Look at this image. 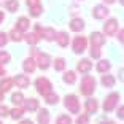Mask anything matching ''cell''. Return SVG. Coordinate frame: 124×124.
Returning a JSON list of instances; mask_svg holds the SVG:
<instances>
[{"instance_id":"13","label":"cell","mask_w":124,"mask_h":124,"mask_svg":"<svg viewBox=\"0 0 124 124\" xmlns=\"http://www.w3.org/2000/svg\"><path fill=\"white\" fill-rule=\"evenodd\" d=\"M84 108H86V113L91 116V115L97 113L99 111V100L94 97H88V100H86V103H84Z\"/></svg>"},{"instance_id":"21","label":"cell","mask_w":124,"mask_h":124,"mask_svg":"<svg viewBox=\"0 0 124 124\" xmlns=\"http://www.w3.org/2000/svg\"><path fill=\"white\" fill-rule=\"evenodd\" d=\"M95 70H97L99 73H108L110 70H111V62L107 61V59H100V61L97 62V65H95Z\"/></svg>"},{"instance_id":"35","label":"cell","mask_w":124,"mask_h":124,"mask_svg":"<svg viewBox=\"0 0 124 124\" xmlns=\"http://www.w3.org/2000/svg\"><path fill=\"white\" fill-rule=\"evenodd\" d=\"M10 41V38H8V33L5 32H0V48L7 46V43Z\"/></svg>"},{"instance_id":"9","label":"cell","mask_w":124,"mask_h":124,"mask_svg":"<svg viewBox=\"0 0 124 124\" xmlns=\"http://www.w3.org/2000/svg\"><path fill=\"white\" fill-rule=\"evenodd\" d=\"M108 15H110V10H108V7L103 5V3H99V5H95V7L92 8V18L97 19V21H103V19H107Z\"/></svg>"},{"instance_id":"29","label":"cell","mask_w":124,"mask_h":124,"mask_svg":"<svg viewBox=\"0 0 124 124\" xmlns=\"http://www.w3.org/2000/svg\"><path fill=\"white\" fill-rule=\"evenodd\" d=\"M53 62H54V70H56V72H64V70H65L67 62H65L64 57H56Z\"/></svg>"},{"instance_id":"45","label":"cell","mask_w":124,"mask_h":124,"mask_svg":"<svg viewBox=\"0 0 124 124\" xmlns=\"http://www.w3.org/2000/svg\"><path fill=\"white\" fill-rule=\"evenodd\" d=\"M118 2H119V5H121V7H124V0H118Z\"/></svg>"},{"instance_id":"27","label":"cell","mask_w":124,"mask_h":124,"mask_svg":"<svg viewBox=\"0 0 124 124\" xmlns=\"http://www.w3.org/2000/svg\"><path fill=\"white\" fill-rule=\"evenodd\" d=\"M24 40H26L29 45L35 46V45H38V41H40L41 38H40L38 35H37L35 32H29V33H24Z\"/></svg>"},{"instance_id":"18","label":"cell","mask_w":124,"mask_h":124,"mask_svg":"<svg viewBox=\"0 0 124 124\" xmlns=\"http://www.w3.org/2000/svg\"><path fill=\"white\" fill-rule=\"evenodd\" d=\"M115 83H116V78H115V75H110V73H103L100 78V84L107 89L115 88Z\"/></svg>"},{"instance_id":"34","label":"cell","mask_w":124,"mask_h":124,"mask_svg":"<svg viewBox=\"0 0 124 124\" xmlns=\"http://www.w3.org/2000/svg\"><path fill=\"white\" fill-rule=\"evenodd\" d=\"M89 54H91V59H100V57H102V49H100V48L91 46V49H89Z\"/></svg>"},{"instance_id":"26","label":"cell","mask_w":124,"mask_h":124,"mask_svg":"<svg viewBox=\"0 0 124 124\" xmlns=\"http://www.w3.org/2000/svg\"><path fill=\"white\" fill-rule=\"evenodd\" d=\"M24 113H26V110L22 107H15V108L10 110V118L11 119H22Z\"/></svg>"},{"instance_id":"19","label":"cell","mask_w":124,"mask_h":124,"mask_svg":"<svg viewBox=\"0 0 124 124\" xmlns=\"http://www.w3.org/2000/svg\"><path fill=\"white\" fill-rule=\"evenodd\" d=\"M22 70H24V73H33L37 70V62H35V59L30 56V57H27L26 61L22 62Z\"/></svg>"},{"instance_id":"33","label":"cell","mask_w":124,"mask_h":124,"mask_svg":"<svg viewBox=\"0 0 124 124\" xmlns=\"http://www.w3.org/2000/svg\"><path fill=\"white\" fill-rule=\"evenodd\" d=\"M89 121H91V116H89L88 113H81V115H78V118L75 119V124H89Z\"/></svg>"},{"instance_id":"12","label":"cell","mask_w":124,"mask_h":124,"mask_svg":"<svg viewBox=\"0 0 124 124\" xmlns=\"http://www.w3.org/2000/svg\"><path fill=\"white\" fill-rule=\"evenodd\" d=\"M13 83H15L18 88L26 89V88L30 86V78L27 77V75H24V73H19V75H16V77L13 78Z\"/></svg>"},{"instance_id":"44","label":"cell","mask_w":124,"mask_h":124,"mask_svg":"<svg viewBox=\"0 0 124 124\" xmlns=\"http://www.w3.org/2000/svg\"><path fill=\"white\" fill-rule=\"evenodd\" d=\"M2 100H5V94L0 91V102H2Z\"/></svg>"},{"instance_id":"31","label":"cell","mask_w":124,"mask_h":124,"mask_svg":"<svg viewBox=\"0 0 124 124\" xmlns=\"http://www.w3.org/2000/svg\"><path fill=\"white\" fill-rule=\"evenodd\" d=\"M56 124H73V119L69 115H59L56 118Z\"/></svg>"},{"instance_id":"20","label":"cell","mask_w":124,"mask_h":124,"mask_svg":"<svg viewBox=\"0 0 124 124\" xmlns=\"http://www.w3.org/2000/svg\"><path fill=\"white\" fill-rule=\"evenodd\" d=\"M38 108H40V103H38L37 99L30 97V99H26V100H24V110H26V111L32 113V111H37Z\"/></svg>"},{"instance_id":"8","label":"cell","mask_w":124,"mask_h":124,"mask_svg":"<svg viewBox=\"0 0 124 124\" xmlns=\"http://www.w3.org/2000/svg\"><path fill=\"white\" fill-rule=\"evenodd\" d=\"M118 27H119V22H118L116 18H110V19H107L105 24H103V35H108V37L116 35Z\"/></svg>"},{"instance_id":"10","label":"cell","mask_w":124,"mask_h":124,"mask_svg":"<svg viewBox=\"0 0 124 124\" xmlns=\"http://www.w3.org/2000/svg\"><path fill=\"white\" fill-rule=\"evenodd\" d=\"M89 41H91V46L94 48H102L105 45V35L102 32H92L89 35Z\"/></svg>"},{"instance_id":"6","label":"cell","mask_w":124,"mask_h":124,"mask_svg":"<svg viewBox=\"0 0 124 124\" xmlns=\"http://www.w3.org/2000/svg\"><path fill=\"white\" fill-rule=\"evenodd\" d=\"M72 49L75 54H83L86 49H88V38L83 35H78L73 38L72 41Z\"/></svg>"},{"instance_id":"28","label":"cell","mask_w":124,"mask_h":124,"mask_svg":"<svg viewBox=\"0 0 124 124\" xmlns=\"http://www.w3.org/2000/svg\"><path fill=\"white\" fill-rule=\"evenodd\" d=\"M3 7H5V10H7V11L15 13V11L19 10V2H18V0H7V2L3 3Z\"/></svg>"},{"instance_id":"38","label":"cell","mask_w":124,"mask_h":124,"mask_svg":"<svg viewBox=\"0 0 124 124\" xmlns=\"http://www.w3.org/2000/svg\"><path fill=\"white\" fill-rule=\"evenodd\" d=\"M116 35H118V41H119V43H123V45H124V29L118 30V32H116Z\"/></svg>"},{"instance_id":"22","label":"cell","mask_w":124,"mask_h":124,"mask_svg":"<svg viewBox=\"0 0 124 124\" xmlns=\"http://www.w3.org/2000/svg\"><path fill=\"white\" fill-rule=\"evenodd\" d=\"M13 84H15V83H13V78H10V77H3L2 80H0V91L5 94V92H8L11 88H13Z\"/></svg>"},{"instance_id":"15","label":"cell","mask_w":124,"mask_h":124,"mask_svg":"<svg viewBox=\"0 0 124 124\" xmlns=\"http://www.w3.org/2000/svg\"><path fill=\"white\" fill-rule=\"evenodd\" d=\"M56 43L61 48H67L70 43V35L65 32V30H61V32L56 33Z\"/></svg>"},{"instance_id":"36","label":"cell","mask_w":124,"mask_h":124,"mask_svg":"<svg viewBox=\"0 0 124 124\" xmlns=\"http://www.w3.org/2000/svg\"><path fill=\"white\" fill-rule=\"evenodd\" d=\"M5 116H10V110H8V107L0 105V118H5Z\"/></svg>"},{"instance_id":"25","label":"cell","mask_w":124,"mask_h":124,"mask_svg":"<svg viewBox=\"0 0 124 124\" xmlns=\"http://www.w3.org/2000/svg\"><path fill=\"white\" fill-rule=\"evenodd\" d=\"M24 100H26V97H24V94H22L21 91L13 92V94H11V102H13V105H15V107H21L22 103H24Z\"/></svg>"},{"instance_id":"16","label":"cell","mask_w":124,"mask_h":124,"mask_svg":"<svg viewBox=\"0 0 124 124\" xmlns=\"http://www.w3.org/2000/svg\"><path fill=\"white\" fill-rule=\"evenodd\" d=\"M29 27H30V19L27 18V16H21V18H18V21H16V26H15V29L16 30H19V32H27L29 30Z\"/></svg>"},{"instance_id":"3","label":"cell","mask_w":124,"mask_h":124,"mask_svg":"<svg viewBox=\"0 0 124 124\" xmlns=\"http://www.w3.org/2000/svg\"><path fill=\"white\" fill-rule=\"evenodd\" d=\"M119 99H121L119 92H110V94L105 97L103 103H102V108H103V111H105V113H111L113 110H116V107H118V102H119Z\"/></svg>"},{"instance_id":"11","label":"cell","mask_w":124,"mask_h":124,"mask_svg":"<svg viewBox=\"0 0 124 124\" xmlns=\"http://www.w3.org/2000/svg\"><path fill=\"white\" fill-rule=\"evenodd\" d=\"M92 70V61L91 59H80L78 61V64H77V72H80V73H83V75H88L89 72Z\"/></svg>"},{"instance_id":"14","label":"cell","mask_w":124,"mask_h":124,"mask_svg":"<svg viewBox=\"0 0 124 124\" xmlns=\"http://www.w3.org/2000/svg\"><path fill=\"white\" fill-rule=\"evenodd\" d=\"M69 27H70V30H72V32L80 33V32H83V30H84L86 22H84V19H81V18H73L72 21H70Z\"/></svg>"},{"instance_id":"32","label":"cell","mask_w":124,"mask_h":124,"mask_svg":"<svg viewBox=\"0 0 124 124\" xmlns=\"http://www.w3.org/2000/svg\"><path fill=\"white\" fill-rule=\"evenodd\" d=\"M11 61V54L5 49H0V65H5Z\"/></svg>"},{"instance_id":"2","label":"cell","mask_w":124,"mask_h":124,"mask_svg":"<svg viewBox=\"0 0 124 124\" xmlns=\"http://www.w3.org/2000/svg\"><path fill=\"white\" fill-rule=\"evenodd\" d=\"M32 57L35 59L37 67H38L40 70H48L49 67H51V64H53L51 56L46 54V53L38 51V48H33V49H32Z\"/></svg>"},{"instance_id":"42","label":"cell","mask_w":124,"mask_h":124,"mask_svg":"<svg viewBox=\"0 0 124 124\" xmlns=\"http://www.w3.org/2000/svg\"><path fill=\"white\" fill-rule=\"evenodd\" d=\"M116 0H103V5H113Z\"/></svg>"},{"instance_id":"46","label":"cell","mask_w":124,"mask_h":124,"mask_svg":"<svg viewBox=\"0 0 124 124\" xmlns=\"http://www.w3.org/2000/svg\"><path fill=\"white\" fill-rule=\"evenodd\" d=\"M103 124H115L113 121H107V123H103Z\"/></svg>"},{"instance_id":"7","label":"cell","mask_w":124,"mask_h":124,"mask_svg":"<svg viewBox=\"0 0 124 124\" xmlns=\"http://www.w3.org/2000/svg\"><path fill=\"white\" fill-rule=\"evenodd\" d=\"M27 8H29V15L32 18H38L43 13V5H41V0H26Z\"/></svg>"},{"instance_id":"17","label":"cell","mask_w":124,"mask_h":124,"mask_svg":"<svg viewBox=\"0 0 124 124\" xmlns=\"http://www.w3.org/2000/svg\"><path fill=\"white\" fill-rule=\"evenodd\" d=\"M37 111H38V113H37V123L38 124H49L51 115H49V111H48L46 108H38Z\"/></svg>"},{"instance_id":"5","label":"cell","mask_w":124,"mask_h":124,"mask_svg":"<svg viewBox=\"0 0 124 124\" xmlns=\"http://www.w3.org/2000/svg\"><path fill=\"white\" fill-rule=\"evenodd\" d=\"M35 88H37V92L45 97L46 94L53 92V83L48 80L46 77H38L35 80Z\"/></svg>"},{"instance_id":"1","label":"cell","mask_w":124,"mask_h":124,"mask_svg":"<svg viewBox=\"0 0 124 124\" xmlns=\"http://www.w3.org/2000/svg\"><path fill=\"white\" fill-rule=\"evenodd\" d=\"M95 88H97V80L92 75H84L83 80H81V84H80V94L86 95V97H91L95 92Z\"/></svg>"},{"instance_id":"24","label":"cell","mask_w":124,"mask_h":124,"mask_svg":"<svg viewBox=\"0 0 124 124\" xmlns=\"http://www.w3.org/2000/svg\"><path fill=\"white\" fill-rule=\"evenodd\" d=\"M8 38H10L11 41H15V43H21V41L24 40V33L16 30V29H11L10 32H8Z\"/></svg>"},{"instance_id":"40","label":"cell","mask_w":124,"mask_h":124,"mask_svg":"<svg viewBox=\"0 0 124 124\" xmlns=\"http://www.w3.org/2000/svg\"><path fill=\"white\" fill-rule=\"evenodd\" d=\"M19 124H33V121L32 119H21Z\"/></svg>"},{"instance_id":"47","label":"cell","mask_w":124,"mask_h":124,"mask_svg":"<svg viewBox=\"0 0 124 124\" xmlns=\"http://www.w3.org/2000/svg\"><path fill=\"white\" fill-rule=\"evenodd\" d=\"M0 124H3V123H2V121H0Z\"/></svg>"},{"instance_id":"23","label":"cell","mask_w":124,"mask_h":124,"mask_svg":"<svg viewBox=\"0 0 124 124\" xmlns=\"http://www.w3.org/2000/svg\"><path fill=\"white\" fill-rule=\"evenodd\" d=\"M62 81L65 84H75L77 83V72H73V70H67L65 73H64V77H62Z\"/></svg>"},{"instance_id":"4","label":"cell","mask_w":124,"mask_h":124,"mask_svg":"<svg viewBox=\"0 0 124 124\" xmlns=\"http://www.w3.org/2000/svg\"><path fill=\"white\" fill-rule=\"evenodd\" d=\"M64 105H65V108L69 110L70 113H73V115H80L81 103H80V99H78V95H75V94L65 95V99H64Z\"/></svg>"},{"instance_id":"39","label":"cell","mask_w":124,"mask_h":124,"mask_svg":"<svg viewBox=\"0 0 124 124\" xmlns=\"http://www.w3.org/2000/svg\"><path fill=\"white\" fill-rule=\"evenodd\" d=\"M118 78H119V81H123V83H124V69L118 70Z\"/></svg>"},{"instance_id":"41","label":"cell","mask_w":124,"mask_h":124,"mask_svg":"<svg viewBox=\"0 0 124 124\" xmlns=\"http://www.w3.org/2000/svg\"><path fill=\"white\" fill-rule=\"evenodd\" d=\"M5 75H7V70L3 65H0V77H5Z\"/></svg>"},{"instance_id":"30","label":"cell","mask_w":124,"mask_h":124,"mask_svg":"<svg viewBox=\"0 0 124 124\" xmlns=\"http://www.w3.org/2000/svg\"><path fill=\"white\" fill-rule=\"evenodd\" d=\"M45 102H46L48 105H57L59 103V95L56 94V92H49V94L45 95Z\"/></svg>"},{"instance_id":"37","label":"cell","mask_w":124,"mask_h":124,"mask_svg":"<svg viewBox=\"0 0 124 124\" xmlns=\"http://www.w3.org/2000/svg\"><path fill=\"white\" fill-rule=\"evenodd\" d=\"M116 116H118V119H123V121H124V105L118 107V110H116Z\"/></svg>"},{"instance_id":"43","label":"cell","mask_w":124,"mask_h":124,"mask_svg":"<svg viewBox=\"0 0 124 124\" xmlns=\"http://www.w3.org/2000/svg\"><path fill=\"white\" fill-rule=\"evenodd\" d=\"M3 21H5V13H3V11H0V24H2Z\"/></svg>"}]
</instances>
